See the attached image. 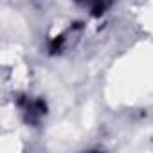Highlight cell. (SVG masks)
Masks as SVG:
<instances>
[{
  "label": "cell",
  "mask_w": 153,
  "mask_h": 153,
  "mask_svg": "<svg viewBox=\"0 0 153 153\" xmlns=\"http://www.w3.org/2000/svg\"><path fill=\"white\" fill-rule=\"evenodd\" d=\"M74 2L92 16H103L114 6L115 0H74Z\"/></svg>",
  "instance_id": "7a4b0ae2"
},
{
  "label": "cell",
  "mask_w": 153,
  "mask_h": 153,
  "mask_svg": "<svg viewBox=\"0 0 153 153\" xmlns=\"http://www.w3.org/2000/svg\"><path fill=\"white\" fill-rule=\"evenodd\" d=\"M18 106H20V112L24 114L27 123H38L43 117V114H45V105H43L42 99L25 97L24 101L18 103Z\"/></svg>",
  "instance_id": "6da1fadb"
}]
</instances>
